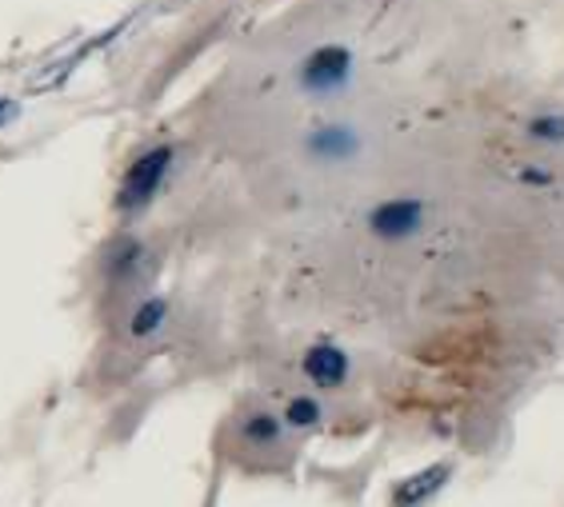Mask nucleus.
<instances>
[{"mask_svg":"<svg viewBox=\"0 0 564 507\" xmlns=\"http://www.w3.org/2000/svg\"><path fill=\"white\" fill-rule=\"evenodd\" d=\"M169 164H173V148H164V144L161 148H149L144 156H137V161L129 164L124 180H120L117 205L124 208V212H137V208L149 205L152 196L161 192Z\"/></svg>","mask_w":564,"mask_h":507,"instance_id":"nucleus-1","label":"nucleus"},{"mask_svg":"<svg viewBox=\"0 0 564 507\" xmlns=\"http://www.w3.org/2000/svg\"><path fill=\"white\" fill-rule=\"evenodd\" d=\"M352 80V53L345 44H321L316 53L304 56L301 65V88L313 97H333Z\"/></svg>","mask_w":564,"mask_h":507,"instance_id":"nucleus-2","label":"nucleus"},{"mask_svg":"<svg viewBox=\"0 0 564 507\" xmlns=\"http://www.w3.org/2000/svg\"><path fill=\"white\" fill-rule=\"evenodd\" d=\"M424 224V200L416 196H397V200H384L369 212V228L380 240H409L416 236Z\"/></svg>","mask_w":564,"mask_h":507,"instance_id":"nucleus-3","label":"nucleus"},{"mask_svg":"<svg viewBox=\"0 0 564 507\" xmlns=\"http://www.w3.org/2000/svg\"><path fill=\"white\" fill-rule=\"evenodd\" d=\"M304 376L313 379L316 388H340L348 379V356L337 344H313L304 352Z\"/></svg>","mask_w":564,"mask_h":507,"instance_id":"nucleus-4","label":"nucleus"},{"mask_svg":"<svg viewBox=\"0 0 564 507\" xmlns=\"http://www.w3.org/2000/svg\"><path fill=\"white\" fill-rule=\"evenodd\" d=\"M448 475H453V467L448 464L424 467V472H416L413 480H404V484L392 492V507H421L424 499H433L436 492L448 484Z\"/></svg>","mask_w":564,"mask_h":507,"instance_id":"nucleus-5","label":"nucleus"},{"mask_svg":"<svg viewBox=\"0 0 564 507\" xmlns=\"http://www.w3.org/2000/svg\"><path fill=\"white\" fill-rule=\"evenodd\" d=\"M308 152H313L316 161H348V156H357L360 152V136L345 124H325V129H316L308 136Z\"/></svg>","mask_w":564,"mask_h":507,"instance_id":"nucleus-6","label":"nucleus"},{"mask_svg":"<svg viewBox=\"0 0 564 507\" xmlns=\"http://www.w3.org/2000/svg\"><path fill=\"white\" fill-rule=\"evenodd\" d=\"M529 141L536 144H564V112H541L529 120Z\"/></svg>","mask_w":564,"mask_h":507,"instance_id":"nucleus-7","label":"nucleus"},{"mask_svg":"<svg viewBox=\"0 0 564 507\" xmlns=\"http://www.w3.org/2000/svg\"><path fill=\"white\" fill-rule=\"evenodd\" d=\"M276 436H281V420L269 416V411H257V416H249V423H245V440L249 443H276Z\"/></svg>","mask_w":564,"mask_h":507,"instance_id":"nucleus-8","label":"nucleus"},{"mask_svg":"<svg viewBox=\"0 0 564 507\" xmlns=\"http://www.w3.org/2000/svg\"><path fill=\"white\" fill-rule=\"evenodd\" d=\"M284 423L289 428H313V423H321V404L308 396H296L289 408H284Z\"/></svg>","mask_w":564,"mask_h":507,"instance_id":"nucleus-9","label":"nucleus"},{"mask_svg":"<svg viewBox=\"0 0 564 507\" xmlns=\"http://www.w3.org/2000/svg\"><path fill=\"white\" fill-rule=\"evenodd\" d=\"M164 312H169V308H164V300H149V304H141V308H137V316H132V335H149V332H156V328H161V320H164Z\"/></svg>","mask_w":564,"mask_h":507,"instance_id":"nucleus-10","label":"nucleus"},{"mask_svg":"<svg viewBox=\"0 0 564 507\" xmlns=\"http://www.w3.org/2000/svg\"><path fill=\"white\" fill-rule=\"evenodd\" d=\"M17 112H21V109H17L12 100L0 97V129H4V124H12V120H17Z\"/></svg>","mask_w":564,"mask_h":507,"instance_id":"nucleus-11","label":"nucleus"},{"mask_svg":"<svg viewBox=\"0 0 564 507\" xmlns=\"http://www.w3.org/2000/svg\"><path fill=\"white\" fill-rule=\"evenodd\" d=\"M524 180L529 184H553V173H541V168H524Z\"/></svg>","mask_w":564,"mask_h":507,"instance_id":"nucleus-12","label":"nucleus"}]
</instances>
